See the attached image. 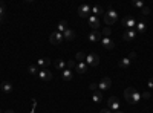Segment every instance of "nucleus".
Returning <instances> with one entry per match:
<instances>
[{
  "label": "nucleus",
  "mask_w": 153,
  "mask_h": 113,
  "mask_svg": "<svg viewBox=\"0 0 153 113\" xmlns=\"http://www.w3.org/2000/svg\"><path fill=\"white\" fill-rule=\"evenodd\" d=\"M101 32L100 31H92L91 34H89V41L91 43H97V41H101Z\"/></svg>",
  "instance_id": "obj_12"
},
{
  "label": "nucleus",
  "mask_w": 153,
  "mask_h": 113,
  "mask_svg": "<svg viewBox=\"0 0 153 113\" xmlns=\"http://www.w3.org/2000/svg\"><path fill=\"white\" fill-rule=\"evenodd\" d=\"M89 90H92V92H95V90H98V84H95V83H92L91 86H89Z\"/></svg>",
  "instance_id": "obj_30"
},
{
  "label": "nucleus",
  "mask_w": 153,
  "mask_h": 113,
  "mask_svg": "<svg viewBox=\"0 0 153 113\" xmlns=\"http://www.w3.org/2000/svg\"><path fill=\"white\" fill-rule=\"evenodd\" d=\"M132 5H133L135 8H141V9L144 8V3L141 2V0H133V2H132Z\"/></svg>",
  "instance_id": "obj_27"
},
{
  "label": "nucleus",
  "mask_w": 153,
  "mask_h": 113,
  "mask_svg": "<svg viewBox=\"0 0 153 113\" xmlns=\"http://www.w3.org/2000/svg\"><path fill=\"white\" fill-rule=\"evenodd\" d=\"M107 106H109V110L118 112V110H120V101H118V98H117V96H110V98L107 99Z\"/></svg>",
  "instance_id": "obj_6"
},
{
  "label": "nucleus",
  "mask_w": 153,
  "mask_h": 113,
  "mask_svg": "<svg viewBox=\"0 0 153 113\" xmlns=\"http://www.w3.org/2000/svg\"><path fill=\"white\" fill-rule=\"evenodd\" d=\"M6 113H14V112H12V110H8V112H6Z\"/></svg>",
  "instance_id": "obj_38"
},
{
  "label": "nucleus",
  "mask_w": 153,
  "mask_h": 113,
  "mask_svg": "<svg viewBox=\"0 0 153 113\" xmlns=\"http://www.w3.org/2000/svg\"><path fill=\"white\" fill-rule=\"evenodd\" d=\"M92 99H94L95 104H100L101 99H103V92H101V90H95L94 95H92Z\"/></svg>",
  "instance_id": "obj_18"
},
{
  "label": "nucleus",
  "mask_w": 153,
  "mask_h": 113,
  "mask_svg": "<svg viewBox=\"0 0 153 113\" xmlns=\"http://www.w3.org/2000/svg\"><path fill=\"white\" fill-rule=\"evenodd\" d=\"M61 77H63V80H65V81H71V80H72V77H74V73H72V70L65 69V70L61 72Z\"/></svg>",
  "instance_id": "obj_20"
},
{
  "label": "nucleus",
  "mask_w": 153,
  "mask_h": 113,
  "mask_svg": "<svg viewBox=\"0 0 153 113\" xmlns=\"http://www.w3.org/2000/svg\"><path fill=\"white\" fill-rule=\"evenodd\" d=\"M28 72H29L31 75H38V67H37V66H29V67H28Z\"/></svg>",
  "instance_id": "obj_26"
},
{
  "label": "nucleus",
  "mask_w": 153,
  "mask_h": 113,
  "mask_svg": "<svg viewBox=\"0 0 153 113\" xmlns=\"http://www.w3.org/2000/svg\"><path fill=\"white\" fill-rule=\"evenodd\" d=\"M147 84H149V87H150V89H153V78H150Z\"/></svg>",
  "instance_id": "obj_34"
},
{
  "label": "nucleus",
  "mask_w": 153,
  "mask_h": 113,
  "mask_svg": "<svg viewBox=\"0 0 153 113\" xmlns=\"http://www.w3.org/2000/svg\"><path fill=\"white\" fill-rule=\"evenodd\" d=\"M103 12H104V9L101 8L100 5H95V6H92V16H95V17H98V18H100V16L103 14Z\"/></svg>",
  "instance_id": "obj_19"
},
{
  "label": "nucleus",
  "mask_w": 153,
  "mask_h": 113,
  "mask_svg": "<svg viewBox=\"0 0 153 113\" xmlns=\"http://www.w3.org/2000/svg\"><path fill=\"white\" fill-rule=\"evenodd\" d=\"M104 21H106V24H115L118 21V12L115 11V9H110L109 12H106L104 14Z\"/></svg>",
  "instance_id": "obj_2"
},
{
  "label": "nucleus",
  "mask_w": 153,
  "mask_h": 113,
  "mask_svg": "<svg viewBox=\"0 0 153 113\" xmlns=\"http://www.w3.org/2000/svg\"><path fill=\"white\" fill-rule=\"evenodd\" d=\"M136 35H138V32H136L135 29H127V31L124 32V35H123V40H124V41H132Z\"/></svg>",
  "instance_id": "obj_11"
},
{
  "label": "nucleus",
  "mask_w": 153,
  "mask_h": 113,
  "mask_svg": "<svg viewBox=\"0 0 153 113\" xmlns=\"http://www.w3.org/2000/svg\"><path fill=\"white\" fill-rule=\"evenodd\" d=\"M51 66V60L49 58H40V60H38L37 61V67H49Z\"/></svg>",
  "instance_id": "obj_16"
},
{
  "label": "nucleus",
  "mask_w": 153,
  "mask_h": 113,
  "mask_svg": "<svg viewBox=\"0 0 153 113\" xmlns=\"http://www.w3.org/2000/svg\"><path fill=\"white\" fill-rule=\"evenodd\" d=\"M55 67L63 72V70L66 69V61H65V60H57V61H55Z\"/></svg>",
  "instance_id": "obj_24"
},
{
  "label": "nucleus",
  "mask_w": 153,
  "mask_h": 113,
  "mask_svg": "<svg viewBox=\"0 0 153 113\" xmlns=\"http://www.w3.org/2000/svg\"><path fill=\"white\" fill-rule=\"evenodd\" d=\"M84 63H86L87 66L95 67V66H98V64H100V57H98L97 54H87V55H86Z\"/></svg>",
  "instance_id": "obj_3"
},
{
  "label": "nucleus",
  "mask_w": 153,
  "mask_h": 113,
  "mask_svg": "<svg viewBox=\"0 0 153 113\" xmlns=\"http://www.w3.org/2000/svg\"><path fill=\"white\" fill-rule=\"evenodd\" d=\"M89 26H91L94 31H98V28L101 26V23H100V18L95 17V16H89Z\"/></svg>",
  "instance_id": "obj_10"
},
{
  "label": "nucleus",
  "mask_w": 153,
  "mask_h": 113,
  "mask_svg": "<svg viewBox=\"0 0 153 113\" xmlns=\"http://www.w3.org/2000/svg\"><path fill=\"white\" fill-rule=\"evenodd\" d=\"M66 29H68V21H66V20H61V21L58 23V26H57V31L63 34Z\"/></svg>",
  "instance_id": "obj_23"
},
{
  "label": "nucleus",
  "mask_w": 153,
  "mask_h": 113,
  "mask_svg": "<svg viewBox=\"0 0 153 113\" xmlns=\"http://www.w3.org/2000/svg\"><path fill=\"white\" fill-rule=\"evenodd\" d=\"M3 21V16H0V23H2Z\"/></svg>",
  "instance_id": "obj_37"
},
{
  "label": "nucleus",
  "mask_w": 153,
  "mask_h": 113,
  "mask_svg": "<svg viewBox=\"0 0 153 113\" xmlns=\"http://www.w3.org/2000/svg\"><path fill=\"white\" fill-rule=\"evenodd\" d=\"M101 44H103L106 49H113L115 47V43L109 38V37H103V38H101Z\"/></svg>",
  "instance_id": "obj_13"
},
{
  "label": "nucleus",
  "mask_w": 153,
  "mask_h": 113,
  "mask_svg": "<svg viewBox=\"0 0 153 113\" xmlns=\"http://www.w3.org/2000/svg\"><path fill=\"white\" fill-rule=\"evenodd\" d=\"M3 12H5V3L0 2V16H3Z\"/></svg>",
  "instance_id": "obj_32"
},
{
  "label": "nucleus",
  "mask_w": 153,
  "mask_h": 113,
  "mask_svg": "<svg viewBox=\"0 0 153 113\" xmlns=\"http://www.w3.org/2000/svg\"><path fill=\"white\" fill-rule=\"evenodd\" d=\"M124 98L129 104H136L139 99H141V93H139L135 87H129V89L124 90Z\"/></svg>",
  "instance_id": "obj_1"
},
{
  "label": "nucleus",
  "mask_w": 153,
  "mask_h": 113,
  "mask_svg": "<svg viewBox=\"0 0 153 113\" xmlns=\"http://www.w3.org/2000/svg\"><path fill=\"white\" fill-rule=\"evenodd\" d=\"M75 67H76V63H75L74 60H69V61H66V69L72 70V69H75Z\"/></svg>",
  "instance_id": "obj_25"
},
{
  "label": "nucleus",
  "mask_w": 153,
  "mask_h": 113,
  "mask_svg": "<svg viewBox=\"0 0 153 113\" xmlns=\"http://www.w3.org/2000/svg\"><path fill=\"white\" fill-rule=\"evenodd\" d=\"M143 96L147 99V98H150V93H149V92H146V93H143Z\"/></svg>",
  "instance_id": "obj_35"
},
{
  "label": "nucleus",
  "mask_w": 153,
  "mask_h": 113,
  "mask_svg": "<svg viewBox=\"0 0 153 113\" xmlns=\"http://www.w3.org/2000/svg\"><path fill=\"white\" fill-rule=\"evenodd\" d=\"M136 20L133 17H124L123 18V24L126 26V29H135L136 28Z\"/></svg>",
  "instance_id": "obj_7"
},
{
  "label": "nucleus",
  "mask_w": 153,
  "mask_h": 113,
  "mask_svg": "<svg viewBox=\"0 0 153 113\" xmlns=\"http://www.w3.org/2000/svg\"><path fill=\"white\" fill-rule=\"evenodd\" d=\"M129 58H130V60H135V58H136V55H135V54H133V52H132V54H130V57H129Z\"/></svg>",
  "instance_id": "obj_36"
},
{
  "label": "nucleus",
  "mask_w": 153,
  "mask_h": 113,
  "mask_svg": "<svg viewBox=\"0 0 153 113\" xmlns=\"http://www.w3.org/2000/svg\"><path fill=\"white\" fill-rule=\"evenodd\" d=\"M135 31H136L138 34H144V32H146V23H144V21H138Z\"/></svg>",
  "instance_id": "obj_21"
},
{
  "label": "nucleus",
  "mask_w": 153,
  "mask_h": 113,
  "mask_svg": "<svg viewBox=\"0 0 153 113\" xmlns=\"http://www.w3.org/2000/svg\"><path fill=\"white\" fill-rule=\"evenodd\" d=\"M75 37H76V35H75V31H72V29H69V28L63 32V38H65V40H69V41H71V40L75 38Z\"/></svg>",
  "instance_id": "obj_14"
},
{
  "label": "nucleus",
  "mask_w": 153,
  "mask_h": 113,
  "mask_svg": "<svg viewBox=\"0 0 153 113\" xmlns=\"http://www.w3.org/2000/svg\"><path fill=\"white\" fill-rule=\"evenodd\" d=\"M91 12H92V6H89L87 3H84V5H81V6L78 8V16L83 17V18H89Z\"/></svg>",
  "instance_id": "obj_5"
},
{
  "label": "nucleus",
  "mask_w": 153,
  "mask_h": 113,
  "mask_svg": "<svg viewBox=\"0 0 153 113\" xmlns=\"http://www.w3.org/2000/svg\"><path fill=\"white\" fill-rule=\"evenodd\" d=\"M49 41L52 43V44H60L63 41V34L58 32V31L52 32V34H51V37H49Z\"/></svg>",
  "instance_id": "obj_9"
},
{
  "label": "nucleus",
  "mask_w": 153,
  "mask_h": 113,
  "mask_svg": "<svg viewBox=\"0 0 153 113\" xmlns=\"http://www.w3.org/2000/svg\"><path fill=\"white\" fill-rule=\"evenodd\" d=\"M141 12H143V14H144V16H149V14H150V8L144 5V8L141 9Z\"/></svg>",
  "instance_id": "obj_29"
},
{
  "label": "nucleus",
  "mask_w": 153,
  "mask_h": 113,
  "mask_svg": "<svg viewBox=\"0 0 153 113\" xmlns=\"http://www.w3.org/2000/svg\"><path fill=\"white\" fill-rule=\"evenodd\" d=\"M115 113H124V112H121V110H118V112H115Z\"/></svg>",
  "instance_id": "obj_39"
},
{
  "label": "nucleus",
  "mask_w": 153,
  "mask_h": 113,
  "mask_svg": "<svg viewBox=\"0 0 153 113\" xmlns=\"http://www.w3.org/2000/svg\"><path fill=\"white\" fill-rule=\"evenodd\" d=\"M100 113H112V112H110L109 109H101V110H100Z\"/></svg>",
  "instance_id": "obj_33"
},
{
  "label": "nucleus",
  "mask_w": 153,
  "mask_h": 113,
  "mask_svg": "<svg viewBox=\"0 0 153 113\" xmlns=\"http://www.w3.org/2000/svg\"><path fill=\"white\" fill-rule=\"evenodd\" d=\"M75 69H76V73H86L87 72V64H86L84 61H80Z\"/></svg>",
  "instance_id": "obj_17"
},
{
  "label": "nucleus",
  "mask_w": 153,
  "mask_h": 113,
  "mask_svg": "<svg viewBox=\"0 0 153 113\" xmlns=\"http://www.w3.org/2000/svg\"><path fill=\"white\" fill-rule=\"evenodd\" d=\"M110 87H112V80L110 78H103L100 81V84H98V90L104 92V90H109Z\"/></svg>",
  "instance_id": "obj_8"
},
{
  "label": "nucleus",
  "mask_w": 153,
  "mask_h": 113,
  "mask_svg": "<svg viewBox=\"0 0 153 113\" xmlns=\"http://www.w3.org/2000/svg\"><path fill=\"white\" fill-rule=\"evenodd\" d=\"M76 60H78V63L80 61H84L86 60V54L84 52H78V54H76Z\"/></svg>",
  "instance_id": "obj_28"
},
{
  "label": "nucleus",
  "mask_w": 153,
  "mask_h": 113,
  "mask_svg": "<svg viewBox=\"0 0 153 113\" xmlns=\"http://www.w3.org/2000/svg\"><path fill=\"white\" fill-rule=\"evenodd\" d=\"M0 89H2L3 93H11V92H12V84L8 83V81H3L2 86H0Z\"/></svg>",
  "instance_id": "obj_15"
},
{
  "label": "nucleus",
  "mask_w": 153,
  "mask_h": 113,
  "mask_svg": "<svg viewBox=\"0 0 153 113\" xmlns=\"http://www.w3.org/2000/svg\"><path fill=\"white\" fill-rule=\"evenodd\" d=\"M37 77L40 78L42 81H45V83H49L51 80H52L54 75H52V72L48 70V69H40V70H38V75H37Z\"/></svg>",
  "instance_id": "obj_4"
},
{
  "label": "nucleus",
  "mask_w": 153,
  "mask_h": 113,
  "mask_svg": "<svg viewBox=\"0 0 153 113\" xmlns=\"http://www.w3.org/2000/svg\"><path fill=\"white\" fill-rule=\"evenodd\" d=\"M0 113H2V109H0Z\"/></svg>",
  "instance_id": "obj_40"
},
{
  "label": "nucleus",
  "mask_w": 153,
  "mask_h": 113,
  "mask_svg": "<svg viewBox=\"0 0 153 113\" xmlns=\"http://www.w3.org/2000/svg\"><path fill=\"white\" fill-rule=\"evenodd\" d=\"M110 32H112V31H110V28H104V29H103V32H101V35H106V37H107V35H110Z\"/></svg>",
  "instance_id": "obj_31"
},
{
  "label": "nucleus",
  "mask_w": 153,
  "mask_h": 113,
  "mask_svg": "<svg viewBox=\"0 0 153 113\" xmlns=\"http://www.w3.org/2000/svg\"><path fill=\"white\" fill-rule=\"evenodd\" d=\"M130 63H132V60H130V58H123V60L118 63V66H120L121 69H127V67L130 66Z\"/></svg>",
  "instance_id": "obj_22"
}]
</instances>
